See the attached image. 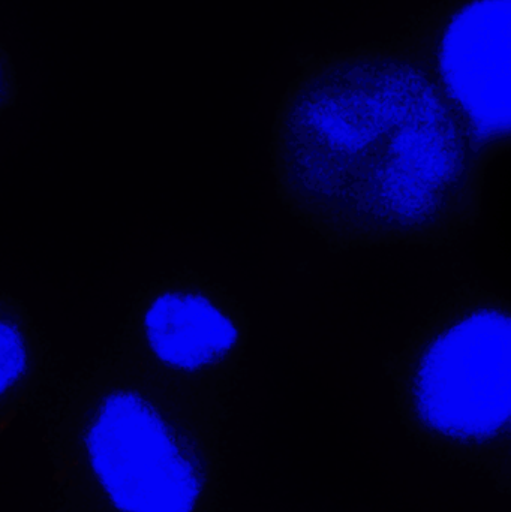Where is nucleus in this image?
Wrapping results in <instances>:
<instances>
[{
	"mask_svg": "<svg viewBox=\"0 0 511 512\" xmlns=\"http://www.w3.org/2000/svg\"><path fill=\"white\" fill-rule=\"evenodd\" d=\"M269 158L279 203L335 251L456 242L479 221L489 168L437 81L395 59L294 81Z\"/></svg>",
	"mask_w": 511,
	"mask_h": 512,
	"instance_id": "f257e3e1",
	"label": "nucleus"
},
{
	"mask_svg": "<svg viewBox=\"0 0 511 512\" xmlns=\"http://www.w3.org/2000/svg\"><path fill=\"white\" fill-rule=\"evenodd\" d=\"M230 397L165 378L110 349L51 412L62 512H222Z\"/></svg>",
	"mask_w": 511,
	"mask_h": 512,
	"instance_id": "f03ea898",
	"label": "nucleus"
},
{
	"mask_svg": "<svg viewBox=\"0 0 511 512\" xmlns=\"http://www.w3.org/2000/svg\"><path fill=\"white\" fill-rule=\"evenodd\" d=\"M384 369L411 439L489 475L511 438V298L476 285L455 289Z\"/></svg>",
	"mask_w": 511,
	"mask_h": 512,
	"instance_id": "7ed1b4c3",
	"label": "nucleus"
},
{
	"mask_svg": "<svg viewBox=\"0 0 511 512\" xmlns=\"http://www.w3.org/2000/svg\"><path fill=\"white\" fill-rule=\"evenodd\" d=\"M249 339L251 319L237 295L185 268L137 292L111 349L165 378L231 397Z\"/></svg>",
	"mask_w": 511,
	"mask_h": 512,
	"instance_id": "20e7f679",
	"label": "nucleus"
},
{
	"mask_svg": "<svg viewBox=\"0 0 511 512\" xmlns=\"http://www.w3.org/2000/svg\"><path fill=\"white\" fill-rule=\"evenodd\" d=\"M438 80L489 165L511 152V0H473L444 27Z\"/></svg>",
	"mask_w": 511,
	"mask_h": 512,
	"instance_id": "39448f33",
	"label": "nucleus"
},
{
	"mask_svg": "<svg viewBox=\"0 0 511 512\" xmlns=\"http://www.w3.org/2000/svg\"><path fill=\"white\" fill-rule=\"evenodd\" d=\"M0 315V432L5 433L47 385L50 378V346L26 304L11 292H2Z\"/></svg>",
	"mask_w": 511,
	"mask_h": 512,
	"instance_id": "423d86ee",
	"label": "nucleus"
},
{
	"mask_svg": "<svg viewBox=\"0 0 511 512\" xmlns=\"http://www.w3.org/2000/svg\"><path fill=\"white\" fill-rule=\"evenodd\" d=\"M488 477L494 480L501 490L511 496V438L503 456L500 457L494 469L489 472Z\"/></svg>",
	"mask_w": 511,
	"mask_h": 512,
	"instance_id": "0eeeda50",
	"label": "nucleus"
},
{
	"mask_svg": "<svg viewBox=\"0 0 511 512\" xmlns=\"http://www.w3.org/2000/svg\"><path fill=\"white\" fill-rule=\"evenodd\" d=\"M51 512H62V511H59V510H53V511H51Z\"/></svg>",
	"mask_w": 511,
	"mask_h": 512,
	"instance_id": "6e6552de",
	"label": "nucleus"
}]
</instances>
